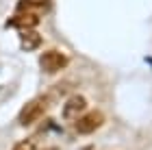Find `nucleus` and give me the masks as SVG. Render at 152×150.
I'll use <instances>...</instances> for the list:
<instances>
[{"instance_id": "1", "label": "nucleus", "mask_w": 152, "mask_h": 150, "mask_svg": "<svg viewBox=\"0 0 152 150\" xmlns=\"http://www.w3.org/2000/svg\"><path fill=\"white\" fill-rule=\"evenodd\" d=\"M48 109V100L46 98H35V100H28L26 105L20 109V115H18V122L22 126H31L46 113Z\"/></svg>"}, {"instance_id": "6", "label": "nucleus", "mask_w": 152, "mask_h": 150, "mask_svg": "<svg viewBox=\"0 0 152 150\" xmlns=\"http://www.w3.org/2000/svg\"><path fill=\"white\" fill-rule=\"evenodd\" d=\"M41 44V37H39V33L35 31H28V33H24L22 35V46L26 50H33V48H37V46Z\"/></svg>"}, {"instance_id": "8", "label": "nucleus", "mask_w": 152, "mask_h": 150, "mask_svg": "<svg viewBox=\"0 0 152 150\" xmlns=\"http://www.w3.org/2000/svg\"><path fill=\"white\" fill-rule=\"evenodd\" d=\"M52 150H54V148H52Z\"/></svg>"}, {"instance_id": "3", "label": "nucleus", "mask_w": 152, "mask_h": 150, "mask_svg": "<svg viewBox=\"0 0 152 150\" xmlns=\"http://www.w3.org/2000/svg\"><path fill=\"white\" fill-rule=\"evenodd\" d=\"M67 63H70V59H67L63 52H59V50H48V52H44V54L39 57L41 70L48 72V74H57V72H61Z\"/></svg>"}, {"instance_id": "4", "label": "nucleus", "mask_w": 152, "mask_h": 150, "mask_svg": "<svg viewBox=\"0 0 152 150\" xmlns=\"http://www.w3.org/2000/svg\"><path fill=\"white\" fill-rule=\"evenodd\" d=\"M85 109H87V100L83 96H70L63 107V118H67V120L78 118L80 113H85Z\"/></svg>"}, {"instance_id": "7", "label": "nucleus", "mask_w": 152, "mask_h": 150, "mask_svg": "<svg viewBox=\"0 0 152 150\" xmlns=\"http://www.w3.org/2000/svg\"><path fill=\"white\" fill-rule=\"evenodd\" d=\"M11 150H37V144L33 139H22V141H18Z\"/></svg>"}, {"instance_id": "2", "label": "nucleus", "mask_w": 152, "mask_h": 150, "mask_svg": "<svg viewBox=\"0 0 152 150\" xmlns=\"http://www.w3.org/2000/svg\"><path fill=\"white\" fill-rule=\"evenodd\" d=\"M104 124V113L102 111H87V113H80L78 118H76V133L78 135H91L94 131H98V128Z\"/></svg>"}, {"instance_id": "5", "label": "nucleus", "mask_w": 152, "mask_h": 150, "mask_svg": "<svg viewBox=\"0 0 152 150\" xmlns=\"http://www.w3.org/2000/svg\"><path fill=\"white\" fill-rule=\"evenodd\" d=\"M20 29H33V26H37L39 18L35 15V11H26V13H18V18L13 20Z\"/></svg>"}]
</instances>
